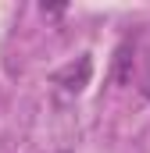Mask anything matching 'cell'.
Returning <instances> with one entry per match:
<instances>
[{
  "label": "cell",
  "mask_w": 150,
  "mask_h": 153,
  "mask_svg": "<svg viewBox=\"0 0 150 153\" xmlns=\"http://www.w3.org/2000/svg\"><path fill=\"white\" fill-rule=\"evenodd\" d=\"M89 75H93V57H89V53H79L72 64L57 68L50 82L57 85V93H64V96H79V93L89 85Z\"/></svg>",
  "instance_id": "cell-1"
},
{
  "label": "cell",
  "mask_w": 150,
  "mask_h": 153,
  "mask_svg": "<svg viewBox=\"0 0 150 153\" xmlns=\"http://www.w3.org/2000/svg\"><path fill=\"white\" fill-rule=\"evenodd\" d=\"M132 64H136V46L125 39V43L114 50V71L111 75H114L118 85H129V82H132Z\"/></svg>",
  "instance_id": "cell-2"
},
{
  "label": "cell",
  "mask_w": 150,
  "mask_h": 153,
  "mask_svg": "<svg viewBox=\"0 0 150 153\" xmlns=\"http://www.w3.org/2000/svg\"><path fill=\"white\" fill-rule=\"evenodd\" d=\"M143 96H150V75H147V85H143Z\"/></svg>",
  "instance_id": "cell-3"
}]
</instances>
